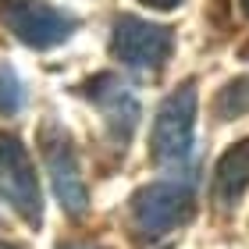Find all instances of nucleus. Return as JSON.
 Listing matches in <instances>:
<instances>
[{"mask_svg": "<svg viewBox=\"0 0 249 249\" xmlns=\"http://www.w3.org/2000/svg\"><path fill=\"white\" fill-rule=\"evenodd\" d=\"M196 213V189L189 178H160L132 196V221L142 235H164L182 228Z\"/></svg>", "mask_w": 249, "mask_h": 249, "instance_id": "nucleus-1", "label": "nucleus"}, {"mask_svg": "<svg viewBox=\"0 0 249 249\" xmlns=\"http://www.w3.org/2000/svg\"><path fill=\"white\" fill-rule=\"evenodd\" d=\"M0 25L32 50H50L78 29V18L47 0H0Z\"/></svg>", "mask_w": 249, "mask_h": 249, "instance_id": "nucleus-2", "label": "nucleus"}, {"mask_svg": "<svg viewBox=\"0 0 249 249\" xmlns=\"http://www.w3.org/2000/svg\"><path fill=\"white\" fill-rule=\"evenodd\" d=\"M196 100H199L196 82H182L160 104L150 132V153L157 164H178L189 157L192 132H196Z\"/></svg>", "mask_w": 249, "mask_h": 249, "instance_id": "nucleus-3", "label": "nucleus"}, {"mask_svg": "<svg viewBox=\"0 0 249 249\" xmlns=\"http://www.w3.org/2000/svg\"><path fill=\"white\" fill-rule=\"evenodd\" d=\"M0 199L32 228L43 221V192H39L36 167H32L21 139L7 132H0Z\"/></svg>", "mask_w": 249, "mask_h": 249, "instance_id": "nucleus-4", "label": "nucleus"}, {"mask_svg": "<svg viewBox=\"0 0 249 249\" xmlns=\"http://www.w3.org/2000/svg\"><path fill=\"white\" fill-rule=\"evenodd\" d=\"M171 47H175L171 29L146 21V18H135V15H121L114 21V32H110L114 57L121 64H128L132 71H157L171 57Z\"/></svg>", "mask_w": 249, "mask_h": 249, "instance_id": "nucleus-5", "label": "nucleus"}, {"mask_svg": "<svg viewBox=\"0 0 249 249\" xmlns=\"http://www.w3.org/2000/svg\"><path fill=\"white\" fill-rule=\"evenodd\" d=\"M43 160H47V171H50V185H53V196H57L61 210L68 217H86L89 210V192L82 182V171H78V153L71 139L57 128V124H47L43 128Z\"/></svg>", "mask_w": 249, "mask_h": 249, "instance_id": "nucleus-6", "label": "nucleus"}, {"mask_svg": "<svg viewBox=\"0 0 249 249\" xmlns=\"http://www.w3.org/2000/svg\"><path fill=\"white\" fill-rule=\"evenodd\" d=\"M82 93L104 110L110 139H114L118 146H124L132 139L135 124H139V100H135V93L124 82H118L114 75H96Z\"/></svg>", "mask_w": 249, "mask_h": 249, "instance_id": "nucleus-7", "label": "nucleus"}, {"mask_svg": "<svg viewBox=\"0 0 249 249\" xmlns=\"http://www.w3.org/2000/svg\"><path fill=\"white\" fill-rule=\"evenodd\" d=\"M246 189H249V139H239L217 160V171H213V199H217V207L231 210L242 199Z\"/></svg>", "mask_w": 249, "mask_h": 249, "instance_id": "nucleus-8", "label": "nucleus"}, {"mask_svg": "<svg viewBox=\"0 0 249 249\" xmlns=\"http://www.w3.org/2000/svg\"><path fill=\"white\" fill-rule=\"evenodd\" d=\"M246 110H249V78H235L217 96V114L221 118H239Z\"/></svg>", "mask_w": 249, "mask_h": 249, "instance_id": "nucleus-9", "label": "nucleus"}, {"mask_svg": "<svg viewBox=\"0 0 249 249\" xmlns=\"http://www.w3.org/2000/svg\"><path fill=\"white\" fill-rule=\"evenodd\" d=\"M21 100H25V93H21V82L15 78V71H11V68L0 64V114H15V110L21 107Z\"/></svg>", "mask_w": 249, "mask_h": 249, "instance_id": "nucleus-10", "label": "nucleus"}, {"mask_svg": "<svg viewBox=\"0 0 249 249\" xmlns=\"http://www.w3.org/2000/svg\"><path fill=\"white\" fill-rule=\"evenodd\" d=\"M139 4L153 7V11H175L178 4H185V0H139Z\"/></svg>", "mask_w": 249, "mask_h": 249, "instance_id": "nucleus-11", "label": "nucleus"}, {"mask_svg": "<svg viewBox=\"0 0 249 249\" xmlns=\"http://www.w3.org/2000/svg\"><path fill=\"white\" fill-rule=\"evenodd\" d=\"M61 249H104V246H93V242H68Z\"/></svg>", "mask_w": 249, "mask_h": 249, "instance_id": "nucleus-12", "label": "nucleus"}, {"mask_svg": "<svg viewBox=\"0 0 249 249\" xmlns=\"http://www.w3.org/2000/svg\"><path fill=\"white\" fill-rule=\"evenodd\" d=\"M242 57H249V43H246V47H242Z\"/></svg>", "mask_w": 249, "mask_h": 249, "instance_id": "nucleus-13", "label": "nucleus"}, {"mask_svg": "<svg viewBox=\"0 0 249 249\" xmlns=\"http://www.w3.org/2000/svg\"><path fill=\"white\" fill-rule=\"evenodd\" d=\"M242 7H246V15H249V0H242Z\"/></svg>", "mask_w": 249, "mask_h": 249, "instance_id": "nucleus-14", "label": "nucleus"}, {"mask_svg": "<svg viewBox=\"0 0 249 249\" xmlns=\"http://www.w3.org/2000/svg\"><path fill=\"white\" fill-rule=\"evenodd\" d=\"M0 249H15V246H7V242H0Z\"/></svg>", "mask_w": 249, "mask_h": 249, "instance_id": "nucleus-15", "label": "nucleus"}]
</instances>
